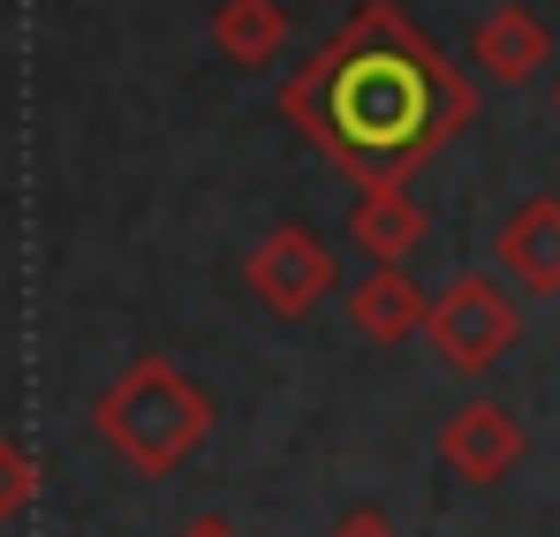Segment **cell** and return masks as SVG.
Masks as SVG:
<instances>
[{"label":"cell","mask_w":560,"mask_h":537,"mask_svg":"<svg viewBox=\"0 0 560 537\" xmlns=\"http://www.w3.org/2000/svg\"><path fill=\"white\" fill-rule=\"evenodd\" d=\"M280 114L318 160H334L357 189H372V182H409L424 160H440L477 121V84L394 0H364L280 84Z\"/></svg>","instance_id":"obj_1"},{"label":"cell","mask_w":560,"mask_h":537,"mask_svg":"<svg viewBox=\"0 0 560 537\" xmlns=\"http://www.w3.org/2000/svg\"><path fill=\"white\" fill-rule=\"evenodd\" d=\"M92 424L129 469L175 477L189 454L212 440V394H205L197 378H183L167 357H137L106 394H98Z\"/></svg>","instance_id":"obj_2"},{"label":"cell","mask_w":560,"mask_h":537,"mask_svg":"<svg viewBox=\"0 0 560 537\" xmlns=\"http://www.w3.org/2000/svg\"><path fill=\"white\" fill-rule=\"evenodd\" d=\"M424 334H432V357L447 363V371L485 378L492 363H508V349L523 341V303H515L492 272H463V280H447V288L432 295Z\"/></svg>","instance_id":"obj_3"},{"label":"cell","mask_w":560,"mask_h":537,"mask_svg":"<svg viewBox=\"0 0 560 537\" xmlns=\"http://www.w3.org/2000/svg\"><path fill=\"white\" fill-rule=\"evenodd\" d=\"M243 280H250V295L273 311V318H311L334 288H341V266H334V250L311 235V227H273L250 258H243Z\"/></svg>","instance_id":"obj_4"},{"label":"cell","mask_w":560,"mask_h":537,"mask_svg":"<svg viewBox=\"0 0 560 537\" xmlns=\"http://www.w3.org/2000/svg\"><path fill=\"white\" fill-rule=\"evenodd\" d=\"M530 447V432H523V417L515 409H500V401H463L447 424H440V462L463 477V485H500L515 462Z\"/></svg>","instance_id":"obj_5"},{"label":"cell","mask_w":560,"mask_h":537,"mask_svg":"<svg viewBox=\"0 0 560 537\" xmlns=\"http://www.w3.org/2000/svg\"><path fill=\"white\" fill-rule=\"evenodd\" d=\"M341 303H349V326H357L364 341H378V349H401V341L424 334V318H432V295L401 266H364V280L341 288Z\"/></svg>","instance_id":"obj_6"},{"label":"cell","mask_w":560,"mask_h":537,"mask_svg":"<svg viewBox=\"0 0 560 537\" xmlns=\"http://www.w3.org/2000/svg\"><path fill=\"white\" fill-rule=\"evenodd\" d=\"M546 54H553V38H546V23L523 8V0H508V8H492L477 31H469V61H477V77L485 84H530L538 69H546Z\"/></svg>","instance_id":"obj_7"},{"label":"cell","mask_w":560,"mask_h":537,"mask_svg":"<svg viewBox=\"0 0 560 537\" xmlns=\"http://www.w3.org/2000/svg\"><path fill=\"white\" fill-rule=\"evenodd\" d=\"M349 243L364 266H409V250L424 243V205L401 182H372L349 205Z\"/></svg>","instance_id":"obj_8"},{"label":"cell","mask_w":560,"mask_h":537,"mask_svg":"<svg viewBox=\"0 0 560 537\" xmlns=\"http://www.w3.org/2000/svg\"><path fill=\"white\" fill-rule=\"evenodd\" d=\"M492 250L523 295H560V197H523Z\"/></svg>","instance_id":"obj_9"},{"label":"cell","mask_w":560,"mask_h":537,"mask_svg":"<svg viewBox=\"0 0 560 537\" xmlns=\"http://www.w3.org/2000/svg\"><path fill=\"white\" fill-rule=\"evenodd\" d=\"M288 0H220L212 8V46H220V61L228 69H266L280 61V46H288Z\"/></svg>","instance_id":"obj_10"},{"label":"cell","mask_w":560,"mask_h":537,"mask_svg":"<svg viewBox=\"0 0 560 537\" xmlns=\"http://www.w3.org/2000/svg\"><path fill=\"white\" fill-rule=\"evenodd\" d=\"M31 500H38V462L23 440H0V523H15Z\"/></svg>","instance_id":"obj_11"},{"label":"cell","mask_w":560,"mask_h":537,"mask_svg":"<svg viewBox=\"0 0 560 537\" xmlns=\"http://www.w3.org/2000/svg\"><path fill=\"white\" fill-rule=\"evenodd\" d=\"M326 537H394V530H386V515H378V507H357V515H341Z\"/></svg>","instance_id":"obj_12"},{"label":"cell","mask_w":560,"mask_h":537,"mask_svg":"<svg viewBox=\"0 0 560 537\" xmlns=\"http://www.w3.org/2000/svg\"><path fill=\"white\" fill-rule=\"evenodd\" d=\"M183 537H243V530H235V523H228V515H197V523H189Z\"/></svg>","instance_id":"obj_13"}]
</instances>
